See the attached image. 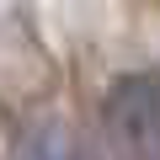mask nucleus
Here are the masks:
<instances>
[{"mask_svg": "<svg viewBox=\"0 0 160 160\" xmlns=\"http://www.w3.org/2000/svg\"><path fill=\"white\" fill-rule=\"evenodd\" d=\"M102 128L112 160H160V80L123 75L102 102Z\"/></svg>", "mask_w": 160, "mask_h": 160, "instance_id": "f257e3e1", "label": "nucleus"}, {"mask_svg": "<svg viewBox=\"0 0 160 160\" xmlns=\"http://www.w3.org/2000/svg\"><path fill=\"white\" fill-rule=\"evenodd\" d=\"M16 160H86V155H80V144L64 123H32Z\"/></svg>", "mask_w": 160, "mask_h": 160, "instance_id": "f03ea898", "label": "nucleus"}]
</instances>
